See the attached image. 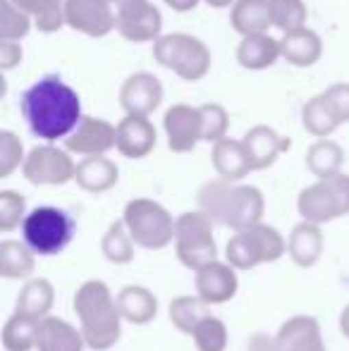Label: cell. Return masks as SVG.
<instances>
[{
    "label": "cell",
    "instance_id": "7bdbcfd3",
    "mask_svg": "<svg viewBox=\"0 0 349 351\" xmlns=\"http://www.w3.org/2000/svg\"><path fill=\"white\" fill-rule=\"evenodd\" d=\"M22 46L19 41H0V70L10 72L22 62Z\"/></svg>",
    "mask_w": 349,
    "mask_h": 351
},
{
    "label": "cell",
    "instance_id": "d4e9b609",
    "mask_svg": "<svg viewBox=\"0 0 349 351\" xmlns=\"http://www.w3.org/2000/svg\"><path fill=\"white\" fill-rule=\"evenodd\" d=\"M287 254L299 268H311L321 261L323 254V232L321 225L313 222H299L287 239Z\"/></svg>",
    "mask_w": 349,
    "mask_h": 351
},
{
    "label": "cell",
    "instance_id": "5bb4252c",
    "mask_svg": "<svg viewBox=\"0 0 349 351\" xmlns=\"http://www.w3.org/2000/svg\"><path fill=\"white\" fill-rule=\"evenodd\" d=\"M117 148V127L103 117H84L65 139V151L77 156H106Z\"/></svg>",
    "mask_w": 349,
    "mask_h": 351
},
{
    "label": "cell",
    "instance_id": "83f0119b",
    "mask_svg": "<svg viewBox=\"0 0 349 351\" xmlns=\"http://www.w3.org/2000/svg\"><path fill=\"white\" fill-rule=\"evenodd\" d=\"M56 304V289L48 280L34 278L22 287L17 296V311L27 313L36 320H43L51 315V308Z\"/></svg>",
    "mask_w": 349,
    "mask_h": 351
},
{
    "label": "cell",
    "instance_id": "cb8c5ba5",
    "mask_svg": "<svg viewBox=\"0 0 349 351\" xmlns=\"http://www.w3.org/2000/svg\"><path fill=\"white\" fill-rule=\"evenodd\" d=\"M273 0H237L230 12V24L242 36H256L268 34L273 27V12H270Z\"/></svg>",
    "mask_w": 349,
    "mask_h": 351
},
{
    "label": "cell",
    "instance_id": "52a82bcc",
    "mask_svg": "<svg viewBox=\"0 0 349 351\" xmlns=\"http://www.w3.org/2000/svg\"><path fill=\"white\" fill-rule=\"evenodd\" d=\"M125 220L130 237L141 249L158 251L175 241V220L158 201L154 199H132L125 206Z\"/></svg>",
    "mask_w": 349,
    "mask_h": 351
},
{
    "label": "cell",
    "instance_id": "277c9868",
    "mask_svg": "<svg viewBox=\"0 0 349 351\" xmlns=\"http://www.w3.org/2000/svg\"><path fill=\"white\" fill-rule=\"evenodd\" d=\"M285 254H287L285 237L265 222L234 232L225 246V258L234 270H252L261 263H275Z\"/></svg>",
    "mask_w": 349,
    "mask_h": 351
},
{
    "label": "cell",
    "instance_id": "e0dca14e",
    "mask_svg": "<svg viewBox=\"0 0 349 351\" xmlns=\"http://www.w3.org/2000/svg\"><path fill=\"white\" fill-rule=\"evenodd\" d=\"M158 134L149 117L125 115V120L117 122V151L130 160H141L156 148Z\"/></svg>",
    "mask_w": 349,
    "mask_h": 351
},
{
    "label": "cell",
    "instance_id": "f1b7e54d",
    "mask_svg": "<svg viewBox=\"0 0 349 351\" xmlns=\"http://www.w3.org/2000/svg\"><path fill=\"white\" fill-rule=\"evenodd\" d=\"M38 323H41V320L14 311L3 328V349L5 351H32V349H36Z\"/></svg>",
    "mask_w": 349,
    "mask_h": 351
},
{
    "label": "cell",
    "instance_id": "5b68a950",
    "mask_svg": "<svg viewBox=\"0 0 349 351\" xmlns=\"http://www.w3.org/2000/svg\"><path fill=\"white\" fill-rule=\"evenodd\" d=\"M175 254L180 263L194 273L218 261L213 220L204 210L182 213L175 220Z\"/></svg>",
    "mask_w": 349,
    "mask_h": 351
},
{
    "label": "cell",
    "instance_id": "74e56055",
    "mask_svg": "<svg viewBox=\"0 0 349 351\" xmlns=\"http://www.w3.org/2000/svg\"><path fill=\"white\" fill-rule=\"evenodd\" d=\"M270 12H273V27L280 29L282 34L306 27V5H304V0H273Z\"/></svg>",
    "mask_w": 349,
    "mask_h": 351
},
{
    "label": "cell",
    "instance_id": "ab89813d",
    "mask_svg": "<svg viewBox=\"0 0 349 351\" xmlns=\"http://www.w3.org/2000/svg\"><path fill=\"white\" fill-rule=\"evenodd\" d=\"M27 217V201L19 191H0V232H12Z\"/></svg>",
    "mask_w": 349,
    "mask_h": 351
},
{
    "label": "cell",
    "instance_id": "f546056e",
    "mask_svg": "<svg viewBox=\"0 0 349 351\" xmlns=\"http://www.w3.org/2000/svg\"><path fill=\"white\" fill-rule=\"evenodd\" d=\"M302 125H304V130L311 136H316V139H328L342 122L337 120L330 103H328L326 96L321 93V96H313L311 101H306V106H304V110H302Z\"/></svg>",
    "mask_w": 349,
    "mask_h": 351
},
{
    "label": "cell",
    "instance_id": "1f68e13d",
    "mask_svg": "<svg viewBox=\"0 0 349 351\" xmlns=\"http://www.w3.org/2000/svg\"><path fill=\"white\" fill-rule=\"evenodd\" d=\"M17 8L34 17V27L43 34L60 32L65 27V0H12Z\"/></svg>",
    "mask_w": 349,
    "mask_h": 351
},
{
    "label": "cell",
    "instance_id": "484cf974",
    "mask_svg": "<svg viewBox=\"0 0 349 351\" xmlns=\"http://www.w3.org/2000/svg\"><path fill=\"white\" fill-rule=\"evenodd\" d=\"M117 308L122 320L132 325H146L158 315V299L146 287L127 285L117 294Z\"/></svg>",
    "mask_w": 349,
    "mask_h": 351
},
{
    "label": "cell",
    "instance_id": "9a60e30c",
    "mask_svg": "<svg viewBox=\"0 0 349 351\" xmlns=\"http://www.w3.org/2000/svg\"><path fill=\"white\" fill-rule=\"evenodd\" d=\"M163 101V84L149 72H136L125 79L120 88V106L125 115L149 117Z\"/></svg>",
    "mask_w": 349,
    "mask_h": 351
},
{
    "label": "cell",
    "instance_id": "ac0fdd59",
    "mask_svg": "<svg viewBox=\"0 0 349 351\" xmlns=\"http://www.w3.org/2000/svg\"><path fill=\"white\" fill-rule=\"evenodd\" d=\"M275 339L282 351H326L321 325L313 315H294L285 320Z\"/></svg>",
    "mask_w": 349,
    "mask_h": 351
},
{
    "label": "cell",
    "instance_id": "ffe728a7",
    "mask_svg": "<svg viewBox=\"0 0 349 351\" xmlns=\"http://www.w3.org/2000/svg\"><path fill=\"white\" fill-rule=\"evenodd\" d=\"M242 143H244V148H247L249 158H252L254 170H265V167H270L278 160L280 153H282L285 148H289V141L282 139V136L268 125L252 127V130L244 134Z\"/></svg>",
    "mask_w": 349,
    "mask_h": 351
},
{
    "label": "cell",
    "instance_id": "7dc6e473",
    "mask_svg": "<svg viewBox=\"0 0 349 351\" xmlns=\"http://www.w3.org/2000/svg\"><path fill=\"white\" fill-rule=\"evenodd\" d=\"M206 3H208L210 8H215V10H223V8H230V5H234L237 0H206Z\"/></svg>",
    "mask_w": 349,
    "mask_h": 351
},
{
    "label": "cell",
    "instance_id": "f35d334b",
    "mask_svg": "<svg viewBox=\"0 0 349 351\" xmlns=\"http://www.w3.org/2000/svg\"><path fill=\"white\" fill-rule=\"evenodd\" d=\"M201 110V122H204V141L218 143L220 139L228 136L230 127V115L220 103H206L199 106Z\"/></svg>",
    "mask_w": 349,
    "mask_h": 351
},
{
    "label": "cell",
    "instance_id": "836d02e7",
    "mask_svg": "<svg viewBox=\"0 0 349 351\" xmlns=\"http://www.w3.org/2000/svg\"><path fill=\"white\" fill-rule=\"evenodd\" d=\"M206 301L201 296H177L170 301V323L175 325L180 332L194 335L196 325L208 315L206 311Z\"/></svg>",
    "mask_w": 349,
    "mask_h": 351
},
{
    "label": "cell",
    "instance_id": "60d3db41",
    "mask_svg": "<svg viewBox=\"0 0 349 351\" xmlns=\"http://www.w3.org/2000/svg\"><path fill=\"white\" fill-rule=\"evenodd\" d=\"M24 146L14 132H0V177H10L24 165Z\"/></svg>",
    "mask_w": 349,
    "mask_h": 351
},
{
    "label": "cell",
    "instance_id": "7c38bea8",
    "mask_svg": "<svg viewBox=\"0 0 349 351\" xmlns=\"http://www.w3.org/2000/svg\"><path fill=\"white\" fill-rule=\"evenodd\" d=\"M163 17L149 0H117V29L122 38L132 43L158 41Z\"/></svg>",
    "mask_w": 349,
    "mask_h": 351
},
{
    "label": "cell",
    "instance_id": "ee69618b",
    "mask_svg": "<svg viewBox=\"0 0 349 351\" xmlns=\"http://www.w3.org/2000/svg\"><path fill=\"white\" fill-rule=\"evenodd\" d=\"M247 351H282L275 337H268L263 332H256L252 339H249V347Z\"/></svg>",
    "mask_w": 349,
    "mask_h": 351
},
{
    "label": "cell",
    "instance_id": "f6af8a7d",
    "mask_svg": "<svg viewBox=\"0 0 349 351\" xmlns=\"http://www.w3.org/2000/svg\"><path fill=\"white\" fill-rule=\"evenodd\" d=\"M199 3L201 0H165V5H170L175 12H191Z\"/></svg>",
    "mask_w": 349,
    "mask_h": 351
},
{
    "label": "cell",
    "instance_id": "d6986e66",
    "mask_svg": "<svg viewBox=\"0 0 349 351\" xmlns=\"http://www.w3.org/2000/svg\"><path fill=\"white\" fill-rule=\"evenodd\" d=\"M86 339L82 330L70 325L67 320L48 315L38 323L36 351H84Z\"/></svg>",
    "mask_w": 349,
    "mask_h": 351
},
{
    "label": "cell",
    "instance_id": "6da1fadb",
    "mask_svg": "<svg viewBox=\"0 0 349 351\" xmlns=\"http://www.w3.org/2000/svg\"><path fill=\"white\" fill-rule=\"evenodd\" d=\"M19 106H22V115L29 130L48 143L67 139L84 120L80 93L53 74L29 86Z\"/></svg>",
    "mask_w": 349,
    "mask_h": 351
},
{
    "label": "cell",
    "instance_id": "603a6c76",
    "mask_svg": "<svg viewBox=\"0 0 349 351\" xmlns=\"http://www.w3.org/2000/svg\"><path fill=\"white\" fill-rule=\"evenodd\" d=\"M280 48H282V58L294 67H311V65H316L323 56L321 36L309 27L282 34Z\"/></svg>",
    "mask_w": 349,
    "mask_h": 351
},
{
    "label": "cell",
    "instance_id": "7402d4cb",
    "mask_svg": "<svg viewBox=\"0 0 349 351\" xmlns=\"http://www.w3.org/2000/svg\"><path fill=\"white\" fill-rule=\"evenodd\" d=\"M213 167L218 172V177H223L228 182L244 180L254 170L252 158H249L244 143L237 139H228V136L213 143Z\"/></svg>",
    "mask_w": 349,
    "mask_h": 351
},
{
    "label": "cell",
    "instance_id": "4dcf8cb0",
    "mask_svg": "<svg viewBox=\"0 0 349 351\" xmlns=\"http://www.w3.org/2000/svg\"><path fill=\"white\" fill-rule=\"evenodd\" d=\"M34 251L14 239L0 241V275L5 280H22L34 273Z\"/></svg>",
    "mask_w": 349,
    "mask_h": 351
},
{
    "label": "cell",
    "instance_id": "b9f144b4",
    "mask_svg": "<svg viewBox=\"0 0 349 351\" xmlns=\"http://www.w3.org/2000/svg\"><path fill=\"white\" fill-rule=\"evenodd\" d=\"M326 101L330 103L333 112L337 115V120L345 125L349 122V84L347 82H340V84H333L323 91Z\"/></svg>",
    "mask_w": 349,
    "mask_h": 351
},
{
    "label": "cell",
    "instance_id": "2e32d148",
    "mask_svg": "<svg viewBox=\"0 0 349 351\" xmlns=\"http://www.w3.org/2000/svg\"><path fill=\"white\" fill-rule=\"evenodd\" d=\"M194 285H196V296H201L208 306H218V304H228L237 294L239 280L230 263L213 261L206 268L196 270Z\"/></svg>",
    "mask_w": 349,
    "mask_h": 351
},
{
    "label": "cell",
    "instance_id": "9c48e42d",
    "mask_svg": "<svg viewBox=\"0 0 349 351\" xmlns=\"http://www.w3.org/2000/svg\"><path fill=\"white\" fill-rule=\"evenodd\" d=\"M299 215L313 225H326L349 215V175L337 172L306 186L297 199Z\"/></svg>",
    "mask_w": 349,
    "mask_h": 351
},
{
    "label": "cell",
    "instance_id": "e575fe53",
    "mask_svg": "<svg viewBox=\"0 0 349 351\" xmlns=\"http://www.w3.org/2000/svg\"><path fill=\"white\" fill-rule=\"evenodd\" d=\"M101 251L115 265L132 263V258H134V241H132L125 220H117L108 227V232L103 234L101 241Z\"/></svg>",
    "mask_w": 349,
    "mask_h": 351
},
{
    "label": "cell",
    "instance_id": "d590c367",
    "mask_svg": "<svg viewBox=\"0 0 349 351\" xmlns=\"http://www.w3.org/2000/svg\"><path fill=\"white\" fill-rule=\"evenodd\" d=\"M34 27V17L12 0H0V41H22Z\"/></svg>",
    "mask_w": 349,
    "mask_h": 351
},
{
    "label": "cell",
    "instance_id": "ba28073f",
    "mask_svg": "<svg viewBox=\"0 0 349 351\" xmlns=\"http://www.w3.org/2000/svg\"><path fill=\"white\" fill-rule=\"evenodd\" d=\"M24 244L38 256H56L75 237V220L56 206H41L27 213L22 222Z\"/></svg>",
    "mask_w": 349,
    "mask_h": 351
},
{
    "label": "cell",
    "instance_id": "4316f807",
    "mask_svg": "<svg viewBox=\"0 0 349 351\" xmlns=\"http://www.w3.org/2000/svg\"><path fill=\"white\" fill-rule=\"evenodd\" d=\"M282 58L280 41H275L268 34H256V36H242L237 46V62L244 70H268Z\"/></svg>",
    "mask_w": 349,
    "mask_h": 351
},
{
    "label": "cell",
    "instance_id": "8d00e7d4",
    "mask_svg": "<svg viewBox=\"0 0 349 351\" xmlns=\"http://www.w3.org/2000/svg\"><path fill=\"white\" fill-rule=\"evenodd\" d=\"M194 344L199 351H225L228 349V325L215 315H206L194 330Z\"/></svg>",
    "mask_w": 349,
    "mask_h": 351
},
{
    "label": "cell",
    "instance_id": "4fadbf2b",
    "mask_svg": "<svg viewBox=\"0 0 349 351\" xmlns=\"http://www.w3.org/2000/svg\"><path fill=\"white\" fill-rule=\"evenodd\" d=\"M163 130L168 136V148L173 153H189L204 141L201 110L186 103H175L163 117Z\"/></svg>",
    "mask_w": 349,
    "mask_h": 351
},
{
    "label": "cell",
    "instance_id": "7a4b0ae2",
    "mask_svg": "<svg viewBox=\"0 0 349 351\" xmlns=\"http://www.w3.org/2000/svg\"><path fill=\"white\" fill-rule=\"evenodd\" d=\"M265 201L256 186L234 184L223 177L206 182L199 189V210H204L213 222L230 227L234 232L258 225L263 217Z\"/></svg>",
    "mask_w": 349,
    "mask_h": 351
},
{
    "label": "cell",
    "instance_id": "bcb514c9",
    "mask_svg": "<svg viewBox=\"0 0 349 351\" xmlns=\"http://www.w3.org/2000/svg\"><path fill=\"white\" fill-rule=\"evenodd\" d=\"M340 330H342V335L349 339V304L342 308V313H340Z\"/></svg>",
    "mask_w": 349,
    "mask_h": 351
},
{
    "label": "cell",
    "instance_id": "d6a6232c",
    "mask_svg": "<svg viewBox=\"0 0 349 351\" xmlns=\"http://www.w3.org/2000/svg\"><path fill=\"white\" fill-rule=\"evenodd\" d=\"M342 162H345V151H342L340 143L330 139H318L311 143V148L306 151V167L318 177H333L340 172Z\"/></svg>",
    "mask_w": 349,
    "mask_h": 351
},
{
    "label": "cell",
    "instance_id": "3957f363",
    "mask_svg": "<svg viewBox=\"0 0 349 351\" xmlns=\"http://www.w3.org/2000/svg\"><path fill=\"white\" fill-rule=\"evenodd\" d=\"M75 313L80 318V330L86 339V347L93 351H108L115 347L122 335V315L117 299H112L106 282L88 280L77 289Z\"/></svg>",
    "mask_w": 349,
    "mask_h": 351
},
{
    "label": "cell",
    "instance_id": "8fae6325",
    "mask_svg": "<svg viewBox=\"0 0 349 351\" xmlns=\"http://www.w3.org/2000/svg\"><path fill=\"white\" fill-rule=\"evenodd\" d=\"M65 22L91 38H103L117 29V0H65Z\"/></svg>",
    "mask_w": 349,
    "mask_h": 351
},
{
    "label": "cell",
    "instance_id": "44dd1931",
    "mask_svg": "<svg viewBox=\"0 0 349 351\" xmlns=\"http://www.w3.org/2000/svg\"><path fill=\"white\" fill-rule=\"evenodd\" d=\"M117 180H120V170L106 156H88L77 162L75 182L88 194H106L117 184Z\"/></svg>",
    "mask_w": 349,
    "mask_h": 351
},
{
    "label": "cell",
    "instance_id": "8992f818",
    "mask_svg": "<svg viewBox=\"0 0 349 351\" xmlns=\"http://www.w3.org/2000/svg\"><path fill=\"white\" fill-rule=\"evenodd\" d=\"M154 58L165 70L184 82H199L210 70V51L201 38L189 34H168L154 41Z\"/></svg>",
    "mask_w": 349,
    "mask_h": 351
},
{
    "label": "cell",
    "instance_id": "30bf717a",
    "mask_svg": "<svg viewBox=\"0 0 349 351\" xmlns=\"http://www.w3.org/2000/svg\"><path fill=\"white\" fill-rule=\"evenodd\" d=\"M22 175L36 186H62L75 180L77 162L72 160L70 151L46 143V146H36L27 153Z\"/></svg>",
    "mask_w": 349,
    "mask_h": 351
}]
</instances>
